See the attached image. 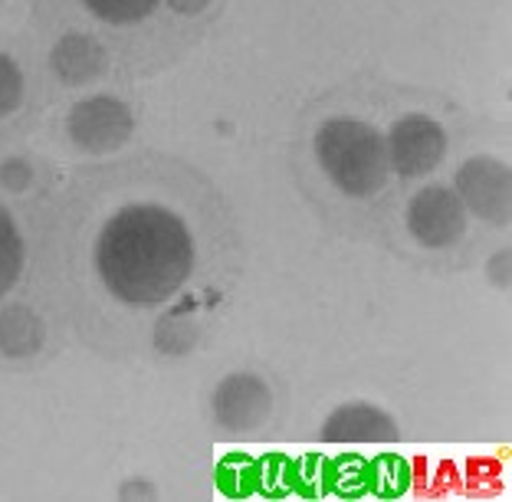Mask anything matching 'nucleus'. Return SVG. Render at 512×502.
Listing matches in <instances>:
<instances>
[{
    "instance_id": "f257e3e1",
    "label": "nucleus",
    "mask_w": 512,
    "mask_h": 502,
    "mask_svg": "<svg viewBox=\"0 0 512 502\" xmlns=\"http://www.w3.org/2000/svg\"><path fill=\"white\" fill-rule=\"evenodd\" d=\"M40 233L73 315L96 296L125 309L165 306L197 266L188 217L151 191L135 165L76 174Z\"/></svg>"
},
{
    "instance_id": "f03ea898",
    "label": "nucleus",
    "mask_w": 512,
    "mask_h": 502,
    "mask_svg": "<svg viewBox=\"0 0 512 502\" xmlns=\"http://www.w3.org/2000/svg\"><path fill=\"white\" fill-rule=\"evenodd\" d=\"M312 151H316L325 178L355 201L375 197L391 178L388 138L371 122L355 119V115L325 119L312 135Z\"/></svg>"
},
{
    "instance_id": "7ed1b4c3",
    "label": "nucleus",
    "mask_w": 512,
    "mask_h": 502,
    "mask_svg": "<svg viewBox=\"0 0 512 502\" xmlns=\"http://www.w3.org/2000/svg\"><path fill=\"white\" fill-rule=\"evenodd\" d=\"M46 27L60 30V37H86L99 43L109 56L128 50V37L158 17L168 0H30Z\"/></svg>"
},
{
    "instance_id": "20e7f679",
    "label": "nucleus",
    "mask_w": 512,
    "mask_h": 502,
    "mask_svg": "<svg viewBox=\"0 0 512 502\" xmlns=\"http://www.w3.org/2000/svg\"><path fill=\"white\" fill-rule=\"evenodd\" d=\"M407 230L430 250L450 247L467 233V207L447 184H427L407 204Z\"/></svg>"
},
{
    "instance_id": "39448f33",
    "label": "nucleus",
    "mask_w": 512,
    "mask_h": 502,
    "mask_svg": "<svg viewBox=\"0 0 512 502\" xmlns=\"http://www.w3.org/2000/svg\"><path fill=\"white\" fill-rule=\"evenodd\" d=\"M447 151V135L434 119L421 112L401 115L388 132V158L391 171L401 178H421V174L434 171Z\"/></svg>"
},
{
    "instance_id": "423d86ee",
    "label": "nucleus",
    "mask_w": 512,
    "mask_h": 502,
    "mask_svg": "<svg viewBox=\"0 0 512 502\" xmlns=\"http://www.w3.org/2000/svg\"><path fill=\"white\" fill-rule=\"evenodd\" d=\"M211 411L217 424L224 430H234V434L260 427L273 411L270 384L253 371H234L214 388Z\"/></svg>"
},
{
    "instance_id": "0eeeda50",
    "label": "nucleus",
    "mask_w": 512,
    "mask_h": 502,
    "mask_svg": "<svg viewBox=\"0 0 512 502\" xmlns=\"http://www.w3.org/2000/svg\"><path fill=\"white\" fill-rule=\"evenodd\" d=\"M457 197L476 217L506 224L509 220V168L496 158H470L463 161L457 178Z\"/></svg>"
},
{
    "instance_id": "6e6552de",
    "label": "nucleus",
    "mask_w": 512,
    "mask_h": 502,
    "mask_svg": "<svg viewBox=\"0 0 512 502\" xmlns=\"http://www.w3.org/2000/svg\"><path fill=\"white\" fill-rule=\"evenodd\" d=\"M132 128H135L132 112L122 102L106 96L79 102L73 115H69V132H73L76 145L92 151V155H106V151L125 145Z\"/></svg>"
},
{
    "instance_id": "1a4fd4ad",
    "label": "nucleus",
    "mask_w": 512,
    "mask_h": 502,
    "mask_svg": "<svg viewBox=\"0 0 512 502\" xmlns=\"http://www.w3.org/2000/svg\"><path fill=\"white\" fill-rule=\"evenodd\" d=\"M398 437L394 417L375 404H342L322 424V440L329 443H391Z\"/></svg>"
},
{
    "instance_id": "9d476101",
    "label": "nucleus",
    "mask_w": 512,
    "mask_h": 502,
    "mask_svg": "<svg viewBox=\"0 0 512 502\" xmlns=\"http://www.w3.org/2000/svg\"><path fill=\"white\" fill-rule=\"evenodd\" d=\"M46 345V322L43 315L27 306V302H14L0 312V355L7 361H30L40 355Z\"/></svg>"
},
{
    "instance_id": "9b49d317",
    "label": "nucleus",
    "mask_w": 512,
    "mask_h": 502,
    "mask_svg": "<svg viewBox=\"0 0 512 502\" xmlns=\"http://www.w3.org/2000/svg\"><path fill=\"white\" fill-rule=\"evenodd\" d=\"M53 69L66 83H92L102 73H109V56L99 43L69 33L53 46Z\"/></svg>"
},
{
    "instance_id": "f8f14e48",
    "label": "nucleus",
    "mask_w": 512,
    "mask_h": 502,
    "mask_svg": "<svg viewBox=\"0 0 512 502\" xmlns=\"http://www.w3.org/2000/svg\"><path fill=\"white\" fill-rule=\"evenodd\" d=\"M27 270V233H23L17 214L7 204H0V309L14 306L7 296Z\"/></svg>"
},
{
    "instance_id": "ddd939ff",
    "label": "nucleus",
    "mask_w": 512,
    "mask_h": 502,
    "mask_svg": "<svg viewBox=\"0 0 512 502\" xmlns=\"http://www.w3.org/2000/svg\"><path fill=\"white\" fill-rule=\"evenodd\" d=\"M197 342V325H191L181 312L165 315L155 325V348L165 355H188Z\"/></svg>"
},
{
    "instance_id": "4468645a",
    "label": "nucleus",
    "mask_w": 512,
    "mask_h": 502,
    "mask_svg": "<svg viewBox=\"0 0 512 502\" xmlns=\"http://www.w3.org/2000/svg\"><path fill=\"white\" fill-rule=\"evenodd\" d=\"M23 99V76L17 63L10 60V56L0 53V119H4L7 112H14Z\"/></svg>"
},
{
    "instance_id": "2eb2a0df",
    "label": "nucleus",
    "mask_w": 512,
    "mask_h": 502,
    "mask_svg": "<svg viewBox=\"0 0 512 502\" xmlns=\"http://www.w3.org/2000/svg\"><path fill=\"white\" fill-rule=\"evenodd\" d=\"M33 184V168L23 158H7L0 165V188L4 191H27Z\"/></svg>"
},
{
    "instance_id": "dca6fc26",
    "label": "nucleus",
    "mask_w": 512,
    "mask_h": 502,
    "mask_svg": "<svg viewBox=\"0 0 512 502\" xmlns=\"http://www.w3.org/2000/svg\"><path fill=\"white\" fill-rule=\"evenodd\" d=\"M486 270H490V279L499 286V289H509V250H499L493 260H490V266H486Z\"/></svg>"
},
{
    "instance_id": "f3484780",
    "label": "nucleus",
    "mask_w": 512,
    "mask_h": 502,
    "mask_svg": "<svg viewBox=\"0 0 512 502\" xmlns=\"http://www.w3.org/2000/svg\"><path fill=\"white\" fill-rule=\"evenodd\" d=\"M211 7V0H168V10L171 14H178V17H201L204 10Z\"/></svg>"
},
{
    "instance_id": "a211bd4d",
    "label": "nucleus",
    "mask_w": 512,
    "mask_h": 502,
    "mask_svg": "<svg viewBox=\"0 0 512 502\" xmlns=\"http://www.w3.org/2000/svg\"><path fill=\"white\" fill-rule=\"evenodd\" d=\"M119 493H122V499H132V496H145V499H151V496H155V486L145 483V480H132V483H125V486L119 489Z\"/></svg>"
}]
</instances>
